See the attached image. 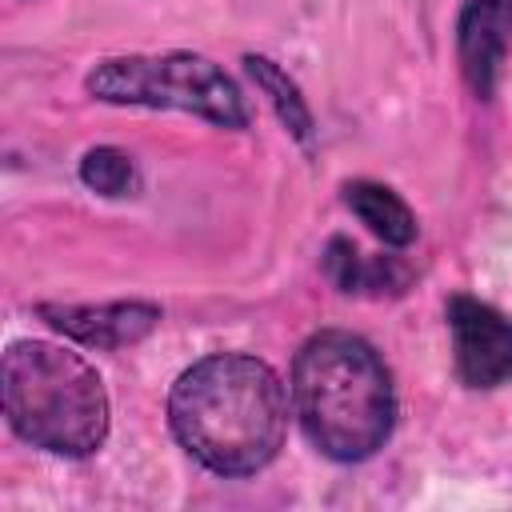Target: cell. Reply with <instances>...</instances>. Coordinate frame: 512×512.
Masks as SVG:
<instances>
[{"label":"cell","mask_w":512,"mask_h":512,"mask_svg":"<svg viewBox=\"0 0 512 512\" xmlns=\"http://www.w3.org/2000/svg\"><path fill=\"white\" fill-rule=\"evenodd\" d=\"M176 440L220 476L268 468L288 432V392L280 376L244 352H216L184 368L168 392Z\"/></svg>","instance_id":"obj_1"},{"label":"cell","mask_w":512,"mask_h":512,"mask_svg":"<svg viewBox=\"0 0 512 512\" xmlns=\"http://www.w3.org/2000/svg\"><path fill=\"white\" fill-rule=\"evenodd\" d=\"M292 412L308 440L340 464L384 448L396 420V392L380 352L340 328L308 336L292 360Z\"/></svg>","instance_id":"obj_2"},{"label":"cell","mask_w":512,"mask_h":512,"mask_svg":"<svg viewBox=\"0 0 512 512\" xmlns=\"http://www.w3.org/2000/svg\"><path fill=\"white\" fill-rule=\"evenodd\" d=\"M4 416L20 440L56 456H92L108 436V392L96 368L52 340H16L0 368Z\"/></svg>","instance_id":"obj_3"},{"label":"cell","mask_w":512,"mask_h":512,"mask_svg":"<svg viewBox=\"0 0 512 512\" xmlns=\"http://www.w3.org/2000/svg\"><path fill=\"white\" fill-rule=\"evenodd\" d=\"M84 88L104 104L176 108L216 128H248V104L236 80L200 52H132L100 60Z\"/></svg>","instance_id":"obj_4"},{"label":"cell","mask_w":512,"mask_h":512,"mask_svg":"<svg viewBox=\"0 0 512 512\" xmlns=\"http://www.w3.org/2000/svg\"><path fill=\"white\" fill-rule=\"evenodd\" d=\"M444 312L460 380L468 388H500L512 380V316L476 296H452Z\"/></svg>","instance_id":"obj_5"},{"label":"cell","mask_w":512,"mask_h":512,"mask_svg":"<svg viewBox=\"0 0 512 512\" xmlns=\"http://www.w3.org/2000/svg\"><path fill=\"white\" fill-rule=\"evenodd\" d=\"M56 332L84 348L116 352L140 344L160 324V304L152 300H112V304H40L36 308Z\"/></svg>","instance_id":"obj_6"},{"label":"cell","mask_w":512,"mask_h":512,"mask_svg":"<svg viewBox=\"0 0 512 512\" xmlns=\"http://www.w3.org/2000/svg\"><path fill=\"white\" fill-rule=\"evenodd\" d=\"M512 44V0H468L456 20V56L468 88L488 100Z\"/></svg>","instance_id":"obj_7"},{"label":"cell","mask_w":512,"mask_h":512,"mask_svg":"<svg viewBox=\"0 0 512 512\" xmlns=\"http://www.w3.org/2000/svg\"><path fill=\"white\" fill-rule=\"evenodd\" d=\"M324 272L340 292H400L408 284V268L392 256H364L352 240L332 236L324 248Z\"/></svg>","instance_id":"obj_8"},{"label":"cell","mask_w":512,"mask_h":512,"mask_svg":"<svg viewBox=\"0 0 512 512\" xmlns=\"http://www.w3.org/2000/svg\"><path fill=\"white\" fill-rule=\"evenodd\" d=\"M344 204L360 216V224H368L372 236H380L392 248H408L416 240V216L412 208L384 184L376 180H348L344 184Z\"/></svg>","instance_id":"obj_9"},{"label":"cell","mask_w":512,"mask_h":512,"mask_svg":"<svg viewBox=\"0 0 512 512\" xmlns=\"http://www.w3.org/2000/svg\"><path fill=\"white\" fill-rule=\"evenodd\" d=\"M244 64H248L252 80L264 88V96L272 100L280 124H284L300 144H308V140H312V112H308L300 88L292 84V76H288L276 60H268V56H244Z\"/></svg>","instance_id":"obj_10"},{"label":"cell","mask_w":512,"mask_h":512,"mask_svg":"<svg viewBox=\"0 0 512 512\" xmlns=\"http://www.w3.org/2000/svg\"><path fill=\"white\" fill-rule=\"evenodd\" d=\"M80 180L100 196H128L136 188V164L120 148H92L80 160Z\"/></svg>","instance_id":"obj_11"}]
</instances>
